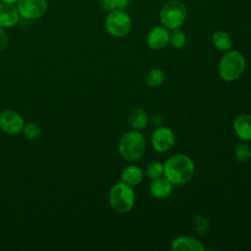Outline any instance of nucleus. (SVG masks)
Listing matches in <instances>:
<instances>
[{
  "instance_id": "1",
  "label": "nucleus",
  "mask_w": 251,
  "mask_h": 251,
  "mask_svg": "<svg viewBox=\"0 0 251 251\" xmlns=\"http://www.w3.org/2000/svg\"><path fill=\"white\" fill-rule=\"evenodd\" d=\"M194 172L193 161L186 155L176 154L165 162L163 176L175 185H183L190 181Z\"/></svg>"
},
{
  "instance_id": "2",
  "label": "nucleus",
  "mask_w": 251,
  "mask_h": 251,
  "mask_svg": "<svg viewBox=\"0 0 251 251\" xmlns=\"http://www.w3.org/2000/svg\"><path fill=\"white\" fill-rule=\"evenodd\" d=\"M146 148V141L142 133L138 130H129L124 133L119 141L118 149L123 159L134 162L139 160Z\"/></svg>"
},
{
  "instance_id": "3",
  "label": "nucleus",
  "mask_w": 251,
  "mask_h": 251,
  "mask_svg": "<svg viewBox=\"0 0 251 251\" xmlns=\"http://www.w3.org/2000/svg\"><path fill=\"white\" fill-rule=\"evenodd\" d=\"M244 56L237 50H227L219 64V75L225 81H234L240 77L245 69Z\"/></svg>"
},
{
  "instance_id": "4",
  "label": "nucleus",
  "mask_w": 251,
  "mask_h": 251,
  "mask_svg": "<svg viewBox=\"0 0 251 251\" xmlns=\"http://www.w3.org/2000/svg\"><path fill=\"white\" fill-rule=\"evenodd\" d=\"M108 198L111 207L120 214L130 212L135 202V194L132 187L123 181L114 184L110 188Z\"/></svg>"
},
{
  "instance_id": "5",
  "label": "nucleus",
  "mask_w": 251,
  "mask_h": 251,
  "mask_svg": "<svg viewBox=\"0 0 251 251\" xmlns=\"http://www.w3.org/2000/svg\"><path fill=\"white\" fill-rule=\"evenodd\" d=\"M187 16V9L183 2L171 0L166 2L160 11V22L169 30L179 28Z\"/></svg>"
},
{
  "instance_id": "6",
  "label": "nucleus",
  "mask_w": 251,
  "mask_h": 251,
  "mask_svg": "<svg viewBox=\"0 0 251 251\" xmlns=\"http://www.w3.org/2000/svg\"><path fill=\"white\" fill-rule=\"evenodd\" d=\"M131 18L125 11L116 9L109 12L105 20V28L107 32L114 37H125L131 28Z\"/></svg>"
},
{
  "instance_id": "7",
  "label": "nucleus",
  "mask_w": 251,
  "mask_h": 251,
  "mask_svg": "<svg viewBox=\"0 0 251 251\" xmlns=\"http://www.w3.org/2000/svg\"><path fill=\"white\" fill-rule=\"evenodd\" d=\"M21 18L25 20H38L48 10L47 0H18L16 3Z\"/></svg>"
},
{
  "instance_id": "8",
  "label": "nucleus",
  "mask_w": 251,
  "mask_h": 251,
  "mask_svg": "<svg viewBox=\"0 0 251 251\" xmlns=\"http://www.w3.org/2000/svg\"><path fill=\"white\" fill-rule=\"evenodd\" d=\"M176 142L174 131L167 126H160L152 134L151 144L155 151L165 153L173 148Z\"/></svg>"
},
{
  "instance_id": "9",
  "label": "nucleus",
  "mask_w": 251,
  "mask_h": 251,
  "mask_svg": "<svg viewBox=\"0 0 251 251\" xmlns=\"http://www.w3.org/2000/svg\"><path fill=\"white\" fill-rule=\"evenodd\" d=\"M25 126L24 118L14 110H5L0 114V128L11 135L20 133Z\"/></svg>"
},
{
  "instance_id": "10",
  "label": "nucleus",
  "mask_w": 251,
  "mask_h": 251,
  "mask_svg": "<svg viewBox=\"0 0 251 251\" xmlns=\"http://www.w3.org/2000/svg\"><path fill=\"white\" fill-rule=\"evenodd\" d=\"M170 41V31L164 25L154 26L147 34L146 43L150 49L161 50L165 48Z\"/></svg>"
},
{
  "instance_id": "11",
  "label": "nucleus",
  "mask_w": 251,
  "mask_h": 251,
  "mask_svg": "<svg viewBox=\"0 0 251 251\" xmlns=\"http://www.w3.org/2000/svg\"><path fill=\"white\" fill-rule=\"evenodd\" d=\"M20 14L16 4L0 2V26L9 28L15 26L20 21Z\"/></svg>"
},
{
  "instance_id": "12",
  "label": "nucleus",
  "mask_w": 251,
  "mask_h": 251,
  "mask_svg": "<svg viewBox=\"0 0 251 251\" xmlns=\"http://www.w3.org/2000/svg\"><path fill=\"white\" fill-rule=\"evenodd\" d=\"M150 194L157 199H165L169 197L173 191V183L165 176H160L152 179L149 185Z\"/></svg>"
},
{
  "instance_id": "13",
  "label": "nucleus",
  "mask_w": 251,
  "mask_h": 251,
  "mask_svg": "<svg viewBox=\"0 0 251 251\" xmlns=\"http://www.w3.org/2000/svg\"><path fill=\"white\" fill-rule=\"evenodd\" d=\"M233 129L236 136L244 141H251V115L241 114L233 121Z\"/></svg>"
},
{
  "instance_id": "14",
  "label": "nucleus",
  "mask_w": 251,
  "mask_h": 251,
  "mask_svg": "<svg viewBox=\"0 0 251 251\" xmlns=\"http://www.w3.org/2000/svg\"><path fill=\"white\" fill-rule=\"evenodd\" d=\"M174 251H204L203 244L196 238L189 236H178L172 241Z\"/></svg>"
},
{
  "instance_id": "15",
  "label": "nucleus",
  "mask_w": 251,
  "mask_h": 251,
  "mask_svg": "<svg viewBox=\"0 0 251 251\" xmlns=\"http://www.w3.org/2000/svg\"><path fill=\"white\" fill-rule=\"evenodd\" d=\"M143 176V171L139 167L135 165H129L122 172L121 179L123 182L132 187L138 185L142 181Z\"/></svg>"
},
{
  "instance_id": "16",
  "label": "nucleus",
  "mask_w": 251,
  "mask_h": 251,
  "mask_svg": "<svg viewBox=\"0 0 251 251\" xmlns=\"http://www.w3.org/2000/svg\"><path fill=\"white\" fill-rule=\"evenodd\" d=\"M128 123L134 130H140L147 126L148 116L141 108H134L128 116Z\"/></svg>"
},
{
  "instance_id": "17",
  "label": "nucleus",
  "mask_w": 251,
  "mask_h": 251,
  "mask_svg": "<svg viewBox=\"0 0 251 251\" xmlns=\"http://www.w3.org/2000/svg\"><path fill=\"white\" fill-rule=\"evenodd\" d=\"M212 42H213V45L221 51H227L231 48V45H232V40L230 35L224 30L215 31L212 34Z\"/></svg>"
},
{
  "instance_id": "18",
  "label": "nucleus",
  "mask_w": 251,
  "mask_h": 251,
  "mask_svg": "<svg viewBox=\"0 0 251 251\" xmlns=\"http://www.w3.org/2000/svg\"><path fill=\"white\" fill-rule=\"evenodd\" d=\"M165 78V74L161 69H152L148 72L145 81L149 87H158L160 86Z\"/></svg>"
},
{
  "instance_id": "19",
  "label": "nucleus",
  "mask_w": 251,
  "mask_h": 251,
  "mask_svg": "<svg viewBox=\"0 0 251 251\" xmlns=\"http://www.w3.org/2000/svg\"><path fill=\"white\" fill-rule=\"evenodd\" d=\"M171 45L176 48V49H180L186 44V35L185 33L179 29V28H175L172 29L170 32V41Z\"/></svg>"
},
{
  "instance_id": "20",
  "label": "nucleus",
  "mask_w": 251,
  "mask_h": 251,
  "mask_svg": "<svg viewBox=\"0 0 251 251\" xmlns=\"http://www.w3.org/2000/svg\"><path fill=\"white\" fill-rule=\"evenodd\" d=\"M163 173H164V164L157 161L149 163L145 171V175L150 179H154L162 176Z\"/></svg>"
},
{
  "instance_id": "21",
  "label": "nucleus",
  "mask_w": 251,
  "mask_h": 251,
  "mask_svg": "<svg viewBox=\"0 0 251 251\" xmlns=\"http://www.w3.org/2000/svg\"><path fill=\"white\" fill-rule=\"evenodd\" d=\"M235 159L240 163H245L251 158V148L247 143H240L234 151Z\"/></svg>"
},
{
  "instance_id": "22",
  "label": "nucleus",
  "mask_w": 251,
  "mask_h": 251,
  "mask_svg": "<svg viewBox=\"0 0 251 251\" xmlns=\"http://www.w3.org/2000/svg\"><path fill=\"white\" fill-rule=\"evenodd\" d=\"M24 132V135L28 139H36L41 135V127L35 124V123H28L25 124L24 128L22 130Z\"/></svg>"
},
{
  "instance_id": "23",
  "label": "nucleus",
  "mask_w": 251,
  "mask_h": 251,
  "mask_svg": "<svg viewBox=\"0 0 251 251\" xmlns=\"http://www.w3.org/2000/svg\"><path fill=\"white\" fill-rule=\"evenodd\" d=\"M209 229V221L204 216H196L195 217V230L197 234L204 235Z\"/></svg>"
},
{
  "instance_id": "24",
  "label": "nucleus",
  "mask_w": 251,
  "mask_h": 251,
  "mask_svg": "<svg viewBox=\"0 0 251 251\" xmlns=\"http://www.w3.org/2000/svg\"><path fill=\"white\" fill-rule=\"evenodd\" d=\"M98 5L102 10L108 13L117 9L115 0H98Z\"/></svg>"
},
{
  "instance_id": "25",
  "label": "nucleus",
  "mask_w": 251,
  "mask_h": 251,
  "mask_svg": "<svg viewBox=\"0 0 251 251\" xmlns=\"http://www.w3.org/2000/svg\"><path fill=\"white\" fill-rule=\"evenodd\" d=\"M9 43V37L7 32L5 31V28L0 26V52L3 51Z\"/></svg>"
},
{
  "instance_id": "26",
  "label": "nucleus",
  "mask_w": 251,
  "mask_h": 251,
  "mask_svg": "<svg viewBox=\"0 0 251 251\" xmlns=\"http://www.w3.org/2000/svg\"><path fill=\"white\" fill-rule=\"evenodd\" d=\"M115 1H116L117 9H121V10H125L126 8H127L130 3V0H115Z\"/></svg>"
},
{
  "instance_id": "27",
  "label": "nucleus",
  "mask_w": 251,
  "mask_h": 251,
  "mask_svg": "<svg viewBox=\"0 0 251 251\" xmlns=\"http://www.w3.org/2000/svg\"><path fill=\"white\" fill-rule=\"evenodd\" d=\"M18 0H0V2H4V3H10V4H16Z\"/></svg>"
}]
</instances>
